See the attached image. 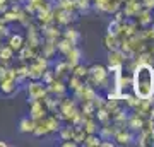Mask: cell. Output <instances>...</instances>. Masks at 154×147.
Wrapping results in <instances>:
<instances>
[{
    "label": "cell",
    "instance_id": "obj_1",
    "mask_svg": "<svg viewBox=\"0 0 154 147\" xmlns=\"http://www.w3.org/2000/svg\"><path fill=\"white\" fill-rule=\"evenodd\" d=\"M134 93L140 99H149L154 94V69L151 65H139L134 72Z\"/></svg>",
    "mask_w": 154,
    "mask_h": 147
},
{
    "label": "cell",
    "instance_id": "obj_2",
    "mask_svg": "<svg viewBox=\"0 0 154 147\" xmlns=\"http://www.w3.org/2000/svg\"><path fill=\"white\" fill-rule=\"evenodd\" d=\"M21 41H22L21 36H14V38H12V41H11L12 48H19V46H21Z\"/></svg>",
    "mask_w": 154,
    "mask_h": 147
},
{
    "label": "cell",
    "instance_id": "obj_3",
    "mask_svg": "<svg viewBox=\"0 0 154 147\" xmlns=\"http://www.w3.org/2000/svg\"><path fill=\"white\" fill-rule=\"evenodd\" d=\"M152 113H154V103H152Z\"/></svg>",
    "mask_w": 154,
    "mask_h": 147
}]
</instances>
